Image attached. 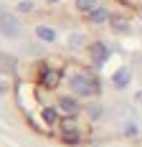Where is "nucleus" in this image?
Wrapping results in <instances>:
<instances>
[{
  "label": "nucleus",
  "mask_w": 142,
  "mask_h": 147,
  "mask_svg": "<svg viewBox=\"0 0 142 147\" xmlns=\"http://www.w3.org/2000/svg\"><path fill=\"white\" fill-rule=\"evenodd\" d=\"M69 84H71V89H74L76 96H97V94H99V84H97V79L89 76V74H74Z\"/></svg>",
  "instance_id": "obj_1"
},
{
  "label": "nucleus",
  "mask_w": 142,
  "mask_h": 147,
  "mask_svg": "<svg viewBox=\"0 0 142 147\" xmlns=\"http://www.w3.org/2000/svg\"><path fill=\"white\" fill-rule=\"evenodd\" d=\"M0 33L5 38H18L20 36V23L13 13H3L0 15Z\"/></svg>",
  "instance_id": "obj_2"
},
{
  "label": "nucleus",
  "mask_w": 142,
  "mask_h": 147,
  "mask_svg": "<svg viewBox=\"0 0 142 147\" xmlns=\"http://www.w3.org/2000/svg\"><path fill=\"white\" fill-rule=\"evenodd\" d=\"M58 81H61V71H56V69H46V71L41 74V84L46 89H56Z\"/></svg>",
  "instance_id": "obj_3"
},
{
  "label": "nucleus",
  "mask_w": 142,
  "mask_h": 147,
  "mask_svg": "<svg viewBox=\"0 0 142 147\" xmlns=\"http://www.w3.org/2000/svg\"><path fill=\"white\" fill-rule=\"evenodd\" d=\"M129 79H132V71H129L127 66H122V69H117V71H114V76H112V84L117 89H124L129 84Z\"/></svg>",
  "instance_id": "obj_4"
},
{
  "label": "nucleus",
  "mask_w": 142,
  "mask_h": 147,
  "mask_svg": "<svg viewBox=\"0 0 142 147\" xmlns=\"http://www.w3.org/2000/svg\"><path fill=\"white\" fill-rule=\"evenodd\" d=\"M61 137H64L66 142H76V140L81 137V132H79V127H76L74 122H64V124H61Z\"/></svg>",
  "instance_id": "obj_5"
},
{
  "label": "nucleus",
  "mask_w": 142,
  "mask_h": 147,
  "mask_svg": "<svg viewBox=\"0 0 142 147\" xmlns=\"http://www.w3.org/2000/svg\"><path fill=\"white\" fill-rule=\"evenodd\" d=\"M91 59H94L97 66H101L104 61L109 59V48H107L104 43H94V46H91Z\"/></svg>",
  "instance_id": "obj_6"
},
{
  "label": "nucleus",
  "mask_w": 142,
  "mask_h": 147,
  "mask_svg": "<svg viewBox=\"0 0 142 147\" xmlns=\"http://www.w3.org/2000/svg\"><path fill=\"white\" fill-rule=\"evenodd\" d=\"M0 71L3 74H15L18 71V61H15V56H10V53H0Z\"/></svg>",
  "instance_id": "obj_7"
},
{
  "label": "nucleus",
  "mask_w": 142,
  "mask_h": 147,
  "mask_svg": "<svg viewBox=\"0 0 142 147\" xmlns=\"http://www.w3.org/2000/svg\"><path fill=\"white\" fill-rule=\"evenodd\" d=\"M36 36H38L41 41H46V43H53L58 38V33L51 28V26H38V28H36Z\"/></svg>",
  "instance_id": "obj_8"
},
{
  "label": "nucleus",
  "mask_w": 142,
  "mask_h": 147,
  "mask_svg": "<svg viewBox=\"0 0 142 147\" xmlns=\"http://www.w3.org/2000/svg\"><path fill=\"white\" fill-rule=\"evenodd\" d=\"M58 109H61V112H66V114H76V112H79V104H76L74 96H61Z\"/></svg>",
  "instance_id": "obj_9"
},
{
  "label": "nucleus",
  "mask_w": 142,
  "mask_h": 147,
  "mask_svg": "<svg viewBox=\"0 0 142 147\" xmlns=\"http://www.w3.org/2000/svg\"><path fill=\"white\" fill-rule=\"evenodd\" d=\"M89 18H91V23H104V20H109V13H107V8H94Z\"/></svg>",
  "instance_id": "obj_10"
},
{
  "label": "nucleus",
  "mask_w": 142,
  "mask_h": 147,
  "mask_svg": "<svg viewBox=\"0 0 142 147\" xmlns=\"http://www.w3.org/2000/svg\"><path fill=\"white\" fill-rule=\"evenodd\" d=\"M76 8H79L81 13H91V10L99 8V5H97V0H76Z\"/></svg>",
  "instance_id": "obj_11"
},
{
  "label": "nucleus",
  "mask_w": 142,
  "mask_h": 147,
  "mask_svg": "<svg viewBox=\"0 0 142 147\" xmlns=\"http://www.w3.org/2000/svg\"><path fill=\"white\" fill-rule=\"evenodd\" d=\"M43 119H46L48 124H56V122H58V114L51 109V107H46V109H43Z\"/></svg>",
  "instance_id": "obj_12"
},
{
  "label": "nucleus",
  "mask_w": 142,
  "mask_h": 147,
  "mask_svg": "<svg viewBox=\"0 0 142 147\" xmlns=\"http://www.w3.org/2000/svg\"><path fill=\"white\" fill-rule=\"evenodd\" d=\"M33 8H36V5H33V3H30V0H23V3H20V5H18V10H20V13H30V10H33Z\"/></svg>",
  "instance_id": "obj_13"
},
{
  "label": "nucleus",
  "mask_w": 142,
  "mask_h": 147,
  "mask_svg": "<svg viewBox=\"0 0 142 147\" xmlns=\"http://www.w3.org/2000/svg\"><path fill=\"white\" fill-rule=\"evenodd\" d=\"M112 26L117 30H127V20H122V18H112Z\"/></svg>",
  "instance_id": "obj_14"
},
{
  "label": "nucleus",
  "mask_w": 142,
  "mask_h": 147,
  "mask_svg": "<svg viewBox=\"0 0 142 147\" xmlns=\"http://www.w3.org/2000/svg\"><path fill=\"white\" fill-rule=\"evenodd\" d=\"M81 43H84V36H79V33H74V36H71V46L76 48V46H81Z\"/></svg>",
  "instance_id": "obj_15"
},
{
  "label": "nucleus",
  "mask_w": 142,
  "mask_h": 147,
  "mask_svg": "<svg viewBox=\"0 0 142 147\" xmlns=\"http://www.w3.org/2000/svg\"><path fill=\"white\" fill-rule=\"evenodd\" d=\"M5 91H8V84H5V81H0V94H5Z\"/></svg>",
  "instance_id": "obj_16"
},
{
  "label": "nucleus",
  "mask_w": 142,
  "mask_h": 147,
  "mask_svg": "<svg viewBox=\"0 0 142 147\" xmlns=\"http://www.w3.org/2000/svg\"><path fill=\"white\" fill-rule=\"evenodd\" d=\"M135 99H137V102H142V91H140V94H137V96H135Z\"/></svg>",
  "instance_id": "obj_17"
}]
</instances>
